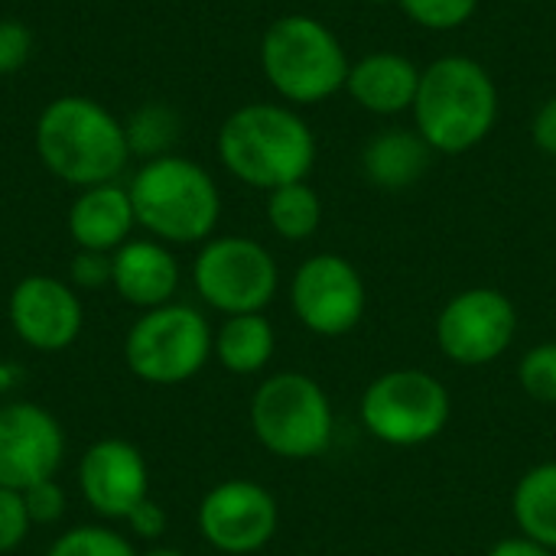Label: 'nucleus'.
I'll return each mask as SVG.
<instances>
[{
    "label": "nucleus",
    "mask_w": 556,
    "mask_h": 556,
    "mask_svg": "<svg viewBox=\"0 0 556 556\" xmlns=\"http://www.w3.org/2000/svg\"><path fill=\"white\" fill-rule=\"evenodd\" d=\"M195 521L208 547H215L218 554L248 556L274 541L280 508L264 485L251 479H228L205 492Z\"/></svg>",
    "instance_id": "f8f14e48"
},
{
    "label": "nucleus",
    "mask_w": 556,
    "mask_h": 556,
    "mask_svg": "<svg viewBox=\"0 0 556 556\" xmlns=\"http://www.w3.org/2000/svg\"><path fill=\"white\" fill-rule=\"evenodd\" d=\"M365 3H378L381 7V3H397V0H365Z\"/></svg>",
    "instance_id": "c9c22d12"
},
{
    "label": "nucleus",
    "mask_w": 556,
    "mask_h": 556,
    "mask_svg": "<svg viewBox=\"0 0 556 556\" xmlns=\"http://www.w3.org/2000/svg\"><path fill=\"white\" fill-rule=\"evenodd\" d=\"M511 515L525 538L556 551V463H541L518 479Z\"/></svg>",
    "instance_id": "412c9836"
},
{
    "label": "nucleus",
    "mask_w": 556,
    "mask_h": 556,
    "mask_svg": "<svg viewBox=\"0 0 556 556\" xmlns=\"http://www.w3.org/2000/svg\"><path fill=\"white\" fill-rule=\"evenodd\" d=\"M7 319L16 339L36 352H65L85 326V306L68 280L33 274L10 290Z\"/></svg>",
    "instance_id": "4468645a"
},
{
    "label": "nucleus",
    "mask_w": 556,
    "mask_h": 556,
    "mask_svg": "<svg viewBox=\"0 0 556 556\" xmlns=\"http://www.w3.org/2000/svg\"><path fill=\"white\" fill-rule=\"evenodd\" d=\"M68 283L75 290H101L111 287V254L101 251H75L68 264Z\"/></svg>",
    "instance_id": "c85d7f7f"
},
{
    "label": "nucleus",
    "mask_w": 556,
    "mask_h": 556,
    "mask_svg": "<svg viewBox=\"0 0 556 556\" xmlns=\"http://www.w3.org/2000/svg\"><path fill=\"white\" fill-rule=\"evenodd\" d=\"M20 375H23V371H20L16 365L3 362V365H0V394H10V391L20 384Z\"/></svg>",
    "instance_id": "72a5a7b5"
},
{
    "label": "nucleus",
    "mask_w": 556,
    "mask_h": 556,
    "mask_svg": "<svg viewBox=\"0 0 556 556\" xmlns=\"http://www.w3.org/2000/svg\"><path fill=\"white\" fill-rule=\"evenodd\" d=\"M192 287L225 316L264 313L280 290L277 257L254 238L215 235L192 261Z\"/></svg>",
    "instance_id": "1a4fd4ad"
},
{
    "label": "nucleus",
    "mask_w": 556,
    "mask_h": 556,
    "mask_svg": "<svg viewBox=\"0 0 556 556\" xmlns=\"http://www.w3.org/2000/svg\"><path fill=\"white\" fill-rule=\"evenodd\" d=\"M489 556H556V551L538 544V541H531V538H525V534H518V538L498 541V544L489 551Z\"/></svg>",
    "instance_id": "473e14b6"
},
{
    "label": "nucleus",
    "mask_w": 556,
    "mask_h": 556,
    "mask_svg": "<svg viewBox=\"0 0 556 556\" xmlns=\"http://www.w3.org/2000/svg\"><path fill=\"white\" fill-rule=\"evenodd\" d=\"M29 52H33V33L20 20L3 16L0 20V75L23 68Z\"/></svg>",
    "instance_id": "c756f323"
},
{
    "label": "nucleus",
    "mask_w": 556,
    "mask_h": 556,
    "mask_svg": "<svg viewBox=\"0 0 556 556\" xmlns=\"http://www.w3.org/2000/svg\"><path fill=\"white\" fill-rule=\"evenodd\" d=\"M46 556H140L134 551V544L111 528L101 525H81L75 531H65L62 538H55V544L49 547Z\"/></svg>",
    "instance_id": "b1692460"
},
{
    "label": "nucleus",
    "mask_w": 556,
    "mask_h": 556,
    "mask_svg": "<svg viewBox=\"0 0 556 556\" xmlns=\"http://www.w3.org/2000/svg\"><path fill=\"white\" fill-rule=\"evenodd\" d=\"M29 528H33V521H29L23 492L0 489V554L16 551L26 541Z\"/></svg>",
    "instance_id": "bb28decb"
},
{
    "label": "nucleus",
    "mask_w": 556,
    "mask_h": 556,
    "mask_svg": "<svg viewBox=\"0 0 556 556\" xmlns=\"http://www.w3.org/2000/svg\"><path fill=\"white\" fill-rule=\"evenodd\" d=\"M127 525H130V531H134L140 541H156V538H163V531H166V511H163L153 498H143V502L127 515Z\"/></svg>",
    "instance_id": "2f4dec72"
},
{
    "label": "nucleus",
    "mask_w": 556,
    "mask_h": 556,
    "mask_svg": "<svg viewBox=\"0 0 556 556\" xmlns=\"http://www.w3.org/2000/svg\"><path fill=\"white\" fill-rule=\"evenodd\" d=\"M358 417L378 443L414 450L446 430L453 417V397L440 378L420 368H394L365 388Z\"/></svg>",
    "instance_id": "0eeeda50"
},
{
    "label": "nucleus",
    "mask_w": 556,
    "mask_h": 556,
    "mask_svg": "<svg viewBox=\"0 0 556 556\" xmlns=\"http://www.w3.org/2000/svg\"><path fill=\"white\" fill-rule=\"evenodd\" d=\"M518 336V309L508 293L495 287H469L450 296L437 316L440 352L463 365L479 368L498 362Z\"/></svg>",
    "instance_id": "9d476101"
},
{
    "label": "nucleus",
    "mask_w": 556,
    "mask_h": 556,
    "mask_svg": "<svg viewBox=\"0 0 556 556\" xmlns=\"http://www.w3.org/2000/svg\"><path fill=\"white\" fill-rule=\"evenodd\" d=\"M511 3H544V0H511Z\"/></svg>",
    "instance_id": "e433bc0d"
},
{
    "label": "nucleus",
    "mask_w": 556,
    "mask_h": 556,
    "mask_svg": "<svg viewBox=\"0 0 556 556\" xmlns=\"http://www.w3.org/2000/svg\"><path fill=\"white\" fill-rule=\"evenodd\" d=\"M420 88V65L397 49H375L352 59L345 94L375 117L410 114Z\"/></svg>",
    "instance_id": "dca6fc26"
},
{
    "label": "nucleus",
    "mask_w": 556,
    "mask_h": 556,
    "mask_svg": "<svg viewBox=\"0 0 556 556\" xmlns=\"http://www.w3.org/2000/svg\"><path fill=\"white\" fill-rule=\"evenodd\" d=\"M277 336L264 313H244V316H225V323L215 332L212 355L218 365L231 375H257L274 358Z\"/></svg>",
    "instance_id": "aec40b11"
},
{
    "label": "nucleus",
    "mask_w": 556,
    "mask_h": 556,
    "mask_svg": "<svg viewBox=\"0 0 556 556\" xmlns=\"http://www.w3.org/2000/svg\"><path fill=\"white\" fill-rule=\"evenodd\" d=\"M531 140L534 147L556 160V94H551L547 101H541V108L531 117Z\"/></svg>",
    "instance_id": "7c9ffc66"
},
{
    "label": "nucleus",
    "mask_w": 556,
    "mask_h": 556,
    "mask_svg": "<svg viewBox=\"0 0 556 556\" xmlns=\"http://www.w3.org/2000/svg\"><path fill=\"white\" fill-rule=\"evenodd\" d=\"M215 332L208 319L189 303H166L143 309L124 339L127 368L160 388L192 381L212 358Z\"/></svg>",
    "instance_id": "6e6552de"
},
{
    "label": "nucleus",
    "mask_w": 556,
    "mask_h": 556,
    "mask_svg": "<svg viewBox=\"0 0 556 556\" xmlns=\"http://www.w3.org/2000/svg\"><path fill=\"white\" fill-rule=\"evenodd\" d=\"M502 94L495 75L472 55L450 52L420 68L410 108L414 130L440 156H463L485 143L498 124Z\"/></svg>",
    "instance_id": "f03ea898"
},
{
    "label": "nucleus",
    "mask_w": 556,
    "mask_h": 556,
    "mask_svg": "<svg viewBox=\"0 0 556 556\" xmlns=\"http://www.w3.org/2000/svg\"><path fill=\"white\" fill-rule=\"evenodd\" d=\"M65 433L59 420L29 401L0 404V489L26 492L59 472Z\"/></svg>",
    "instance_id": "ddd939ff"
},
{
    "label": "nucleus",
    "mask_w": 556,
    "mask_h": 556,
    "mask_svg": "<svg viewBox=\"0 0 556 556\" xmlns=\"http://www.w3.org/2000/svg\"><path fill=\"white\" fill-rule=\"evenodd\" d=\"M215 153L238 182L270 192L306 179L316 166L319 143L300 108L283 101H248L222 121Z\"/></svg>",
    "instance_id": "f257e3e1"
},
{
    "label": "nucleus",
    "mask_w": 556,
    "mask_h": 556,
    "mask_svg": "<svg viewBox=\"0 0 556 556\" xmlns=\"http://www.w3.org/2000/svg\"><path fill=\"white\" fill-rule=\"evenodd\" d=\"M521 391L538 404H556V342H541L525 352L518 365Z\"/></svg>",
    "instance_id": "a878e982"
},
{
    "label": "nucleus",
    "mask_w": 556,
    "mask_h": 556,
    "mask_svg": "<svg viewBox=\"0 0 556 556\" xmlns=\"http://www.w3.org/2000/svg\"><path fill=\"white\" fill-rule=\"evenodd\" d=\"M251 430L277 459H316L332 446L336 414L323 384L303 371H280L251 397Z\"/></svg>",
    "instance_id": "423d86ee"
},
{
    "label": "nucleus",
    "mask_w": 556,
    "mask_h": 556,
    "mask_svg": "<svg viewBox=\"0 0 556 556\" xmlns=\"http://www.w3.org/2000/svg\"><path fill=\"white\" fill-rule=\"evenodd\" d=\"M78 489L94 515L108 521H127V515L150 498L147 459L127 440H98L81 453Z\"/></svg>",
    "instance_id": "2eb2a0df"
},
{
    "label": "nucleus",
    "mask_w": 556,
    "mask_h": 556,
    "mask_svg": "<svg viewBox=\"0 0 556 556\" xmlns=\"http://www.w3.org/2000/svg\"><path fill=\"white\" fill-rule=\"evenodd\" d=\"M290 309L313 336H349L368 309L365 277L342 254H313L296 267L290 280Z\"/></svg>",
    "instance_id": "9b49d317"
},
{
    "label": "nucleus",
    "mask_w": 556,
    "mask_h": 556,
    "mask_svg": "<svg viewBox=\"0 0 556 556\" xmlns=\"http://www.w3.org/2000/svg\"><path fill=\"white\" fill-rule=\"evenodd\" d=\"M137 225L163 244H205L222 218V192L215 176L182 156L166 153L140 163L127 182Z\"/></svg>",
    "instance_id": "39448f33"
},
{
    "label": "nucleus",
    "mask_w": 556,
    "mask_h": 556,
    "mask_svg": "<svg viewBox=\"0 0 556 556\" xmlns=\"http://www.w3.org/2000/svg\"><path fill=\"white\" fill-rule=\"evenodd\" d=\"M140 556H186L182 551H176V547H150L147 554Z\"/></svg>",
    "instance_id": "f704fd0d"
},
{
    "label": "nucleus",
    "mask_w": 556,
    "mask_h": 556,
    "mask_svg": "<svg viewBox=\"0 0 556 556\" xmlns=\"http://www.w3.org/2000/svg\"><path fill=\"white\" fill-rule=\"evenodd\" d=\"M33 147L39 163L75 189L117 182L130 160L124 121L88 94L52 98L36 117Z\"/></svg>",
    "instance_id": "7ed1b4c3"
},
{
    "label": "nucleus",
    "mask_w": 556,
    "mask_h": 556,
    "mask_svg": "<svg viewBox=\"0 0 556 556\" xmlns=\"http://www.w3.org/2000/svg\"><path fill=\"white\" fill-rule=\"evenodd\" d=\"M124 134H127L130 156L147 163V160L176 153V143L182 137V117L166 101H147L127 114Z\"/></svg>",
    "instance_id": "5701e85b"
},
{
    "label": "nucleus",
    "mask_w": 556,
    "mask_h": 556,
    "mask_svg": "<svg viewBox=\"0 0 556 556\" xmlns=\"http://www.w3.org/2000/svg\"><path fill=\"white\" fill-rule=\"evenodd\" d=\"M23 502H26V511H29L33 525H55L65 515V492H62V485L55 479L29 485L23 492Z\"/></svg>",
    "instance_id": "cd10ccee"
},
{
    "label": "nucleus",
    "mask_w": 556,
    "mask_h": 556,
    "mask_svg": "<svg viewBox=\"0 0 556 556\" xmlns=\"http://www.w3.org/2000/svg\"><path fill=\"white\" fill-rule=\"evenodd\" d=\"M264 212L270 231L283 241H309L323 225V199L306 179L270 189Z\"/></svg>",
    "instance_id": "4be33fe9"
},
{
    "label": "nucleus",
    "mask_w": 556,
    "mask_h": 556,
    "mask_svg": "<svg viewBox=\"0 0 556 556\" xmlns=\"http://www.w3.org/2000/svg\"><path fill=\"white\" fill-rule=\"evenodd\" d=\"M270 91L290 108H313L339 91L352 68L339 33L313 13H283L267 23L257 46Z\"/></svg>",
    "instance_id": "20e7f679"
},
{
    "label": "nucleus",
    "mask_w": 556,
    "mask_h": 556,
    "mask_svg": "<svg viewBox=\"0 0 556 556\" xmlns=\"http://www.w3.org/2000/svg\"><path fill=\"white\" fill-rule=\"evenodd\" d=\"M134 228H137L134 202L127 186L121 182L78 189L75 202L68 205V235L81 251L114 254L121 244L130 241Z\"/></svg>",
    "instance_id": "a211bd4d"
},
{
    "label": "nucleus",
    "mask_w": 556,
    "mask_h": 556,
    "mask_svg": "<svg viewBox=\"0 0 556 556\" xmlns=\"http://www.w3.org/2000/svg\"><path fill=\"white\" fill-rule=\"evenodd\" d=\"M111 287L137 309L166 306L179 290V261L156 238H130L111 254Z\"/></svg>",
    "instance_id": "f3484780"
},
{
    "label": "nucleus",
    "mask_w": 556,
    "mask_h": 556,
    "mask_svg": "<svg viewBox=\"0 0 556 556\" xmlns=\"http://www.w3.org/2000/svg\"><path fill=\"white\" fill-rule=\"evenodd\" d=\"M404 16L427 29V33H453L463 29L476 13L482 0H397Z\"/></svg>",
    "instance_id": "393cba45"
},
{
    "label": "nucleus",
    "mask_w": 556,
    "mask_h": 556,
    "mask_svg": "<svg viewBox=\"0 0 556 556\" xmlns=\"http://www.w3.org/2000/svg\"><path fill=\"white\" fill-rule=\"evenodd\" d=\"M433 150L414 127H384L371 134L362 147V176L384 192L414 189L433 163Z\"/></svg>",
    "instance_id": "6ab92c4d"
}]
</instances>
